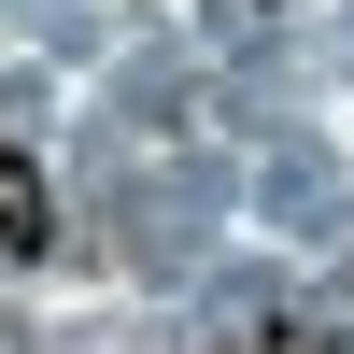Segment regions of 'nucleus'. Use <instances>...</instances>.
I'll use <instances>...</instances> for the list:
<instances>
[{"label": "nucleus", "instance_id": "1", "mask_svg": "<svg viewBox=\"0 0 354 354\" xmlns=\"http://www.w3.org/2000/svg\"><path fill=\"white\" fill-rule=\"evenodd\" d=\"M0 255H57V198H43V170L0 142Z\"/></svg>", "mask_w": 354, "mask_h": 354}, {"label": "nucleus", "instance_id": "2", "mask_svg": "<svg viewBox=\"0 0 354 354\" xmlns=\"http://www.w3.org/2000/svg\"><path fill=\"white\" fill-rule=\"evenodd\" d=\"M241 354H312V340H298V326H270V340H241Z\"/></svg>", "mask_w": 354, "mask_h": 354}]
</instances>
